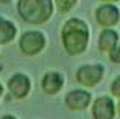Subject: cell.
Listing matches in <instances>:
<instances>
[{
	"instance_id": "6da1fadb",
	"label": "cell",
	"mask_w": 120,
	"mask_h": 119,
	"mask_svg": "<svg viewBox=\"0 0 120 119\" xmlns=\"http://www.w3.org/2000/svg\"><path fill=\"white\" fill-rule=\"evenodd\" d=\"M90 31L80 18H70L61 28V42L68 55L75 56L87 49Z\"/></svg>"
},
{
	"instance_id": "7a4b0ae2",
	"label": "cell",
	"mask_w": 120,
	"mask_h": 119,
	"mask_svg": "<svg viewBox=\"0 0 120 119\" xmlns=\"http://www.w3.org/2000/svg\"><path fill=\"white\" fill-rule=\"evenodd\" d=\"M18 16L30 24H43L46 23L52 13V0H18L17 4Z\"/></svg>"
},
{
	"instance_id": "3957f363",
	"label": "cell",
	"mask_w": 120,
	"mask_h": 119,
	"mask_svg": "<svg viewBox=\"0 0 120 119\" xmlns=\"http://www.w3.org/2000/svg\"><path fill=\"white\" fill-rule=\"evenodd\" d=\"M45 46V36L39 31H28L20 39V49L27 56L38 55Z\"/></svg>"
},
{
	"instance_id": "277c9868",
	"label": "cell",
	"mask_w": 120,
	"mask_h": 119,
	"mask_svg": "<svg viewBox=\"0 0 120 119\" xmlns=\"http://www.w3.org/2000/svg\"><path fill=\"white\" fill-rule=\"evenodd\" d=\"M103 76L102 64H87L77 70V81L85 87H92L101 81Z\"/></svg>"
},
{
	"instance_id": "5b68a950",
	"label": "cell",
	"mask_w": 120,
	"mask_h": 119,
	"mask_svg": "<svg viewBox=\"0 0 120 119\" xmlns=\"http://www.w3.org/2000/svg\"><path fill=\"white\" fill-rule=\"evenodd\" d=\"M120 20L119 8L113 4H103L96 10V21L105 28L116 25Z\"/></svg>"
},
{
	"instance_id": "8992f818",
	"label": "cell",
	"mask_w": 120,
	"mask_h": 119,
	"mask_svg": "<svg viewBox=\"0 0 120 119\" xmlns=\"http://www.w3.org/2000/svg\"><path fill=\"white\" fill-rule=\"evenodd\" d=\"M115 104L109 97H99L92 107L94 119H113L115 118Z\"/></svg>"
},
{
	"instance_id": "52a82bcc",
	"label": "cell",
	"mask_w": 120,
	"mask_h": 119,
	"mask_svg": "<svg viewBox=\"0 0 120 119\" xmlns=\"http://www.w3.org/2000/svg\"><path fill=\"white\" fill-rule=\"evenodd\" d=\"M91 102V94L84 90H74L66 95V105L73 111L85 109Z\"/></svg>"
},
{
	"instance_id": "ba28073f",
	"label": "cell",
	"mask_w": 120,
	"mask_h": 119,
	"mask_svg": "<svg viewBox=\"0 0 120 119\" xmlns=\"http://www.w3.org/2000/svg\"><path fill=\"white\" fill-rule=\"evenodd\" d=\"M31 88V83L27 76L24 74H14L10 80H8V90L11 91V94L15 98H24L28 95Z\"/></svg>"
},
{
	"instance_id": "9c48e42d",
	"label": "cell",
	"mask_w": 120,
	"mask_h": 119,
	"mask_svg": "<svg viewBox=\"0 0 120 119\" xmlns=\"http://www.w3.org/2000/svg\"><path fill=\"white\" fill-rule=\"evenodd\" d=\"M61 86H63V77L56 71H49L42 79V90L46 94L53 95V94L59 92Z\"/></svg>"
},
{
	"instance_id": "30bf717a",
	"label": "cell",
	"mask_w": 120,
	"mask_h": 119,
	"mask_svg": "<svg viewBox=\"0 0 120 119\" xmlns=\"http://www.w3.org/2000/svg\"><path fill=\"white\" fill-rule=\"evenodd\" d=\"M117 41H119V35L116 31L109 28L103 30L99 36V49L102 52H110L113 48L117 46Z\"/></svg>"
},
{
	"instance_id": "8fae6325",
	"label": "cell",
	"mask_w": 120,
	"mask_h": 119,
	"mask_svg": "<svg viewBox=\"0 0 120 119\" xmlns=\"http://www.w3.org/2000/svg\"><path fill=\"white\" fill-rule=\"evenodd\" d=\"M17 34V28L11 21L0 17V44H8L14 39Z\"/></svg>"
},
{
	"instance_id": "7c38bea8",
	"label": "cell",
	"mask_w": 120,
	"mask_h": 119,
	"mask_svg": "<svg viewBox=\"0 0 120 119\" xmlns=\"http://www.w3.org/2000/svg\"><path fill=\"white\" fill-rule=\"evenodd\" d=\"M75 1L77 0H56V4H57V8L61 13H68L74 7Z\"/></svg>"
},
{
	"instance_id": "4fadbf2b",
	"label": "cell",
	"mask_w": 120,
	"mask_h": 119,
	"mask_svg": "<svg viewBox=\"0 0 120 119\" xmlns=\"http://www.w3.org/2000/svg\"><path fill=\"white\" fill-rule=\"evenodd\" d=\"M109 58H110L112 62H115V63H120V46L113 48L109 52Z\"/></svg>"
},
{
	"instance_id": "5bb4252c",
	"label": "cell",
	"mask_w": 120,
	"mask_h": 119,
	"mask_svg": "<svg viewBox=\"0 0 120 119\" xmlns=\"http://www.w3.org/2000/svg\"><path fill=\"white\" fill-rule=\"evenodd\" d=\"M110 90H112V94H113L115 97H119L120 98V76L117 79H115V81L112 83Z\"/></svg>"
},
{
	"instance_id": "9a60e30c",
	"label": "cell",
	"mask_w": 120,
	"mask_h": 119,
	"mask_svg": "<svg viewBox=\"0 0 120 119\" xmlns=\"http://www.w3.org/2000/svg\"><path fill=\"white\" fill-rule=\"evenodd\" d=\"M1 119H15V118H13V116H10V115H7V116H3Z\"/></svg>"
},
{
	"instance_id": "2e32d148",
	"label": "cell",
	"mask_w": 120,
	"mask_h": 119,
	"mask_svg": "<svg viewBox=\"0 0 120 119\" xmlns=\"http://www.w3.org/2000/svg\"><path fill=\"white\" fill-rule=\"evenodd\" d=\"M102 1H105V3H113V1H117V0H102Z\"/></svg>"
},
{
	"instance_id": "e0dca14e",
	"label": "cell",
	"mask_w": 120,
	"mask_h": 119,
	"mask_svg": "<svg viewBox=\"0 0 120 119\" xmlns=\"http://www.w3.org/2000/svg\"><path fill=\"white\" fill-rule=\"evenodd\" d=\"M1 3H8V1H11V0H0Z\"/></svg>"
},
{
	"instance_id": "ac0fdd59",
	"label": "cell",
	"mask_w": 120,
	"mask_h": 119,
	"mask_svg": "<svg viewBox=\"0 0 120 119\" xmlns=\"http://www.w3.org/2000/svg\"><path fill=\"white\" fill-rule=\"evenodd\" d=\"M1 92H3V87H1V84H0V95H1Z\"/></svg>"
},
{
	"instance_id": "d6986e66",
	"label": "cell",
	"mask_w": 120,
	"mask_h": 119,
	"mask_svg": "<svg viewBox=\"0 0 120 119\" xmlns=\"http://www.w3.org/2000/svg\"><path fill=\"white\" fill-rule=\"evenodd\" d=\"M119 114H120V104H119Z\"/></svg>"
}]
</instances>
